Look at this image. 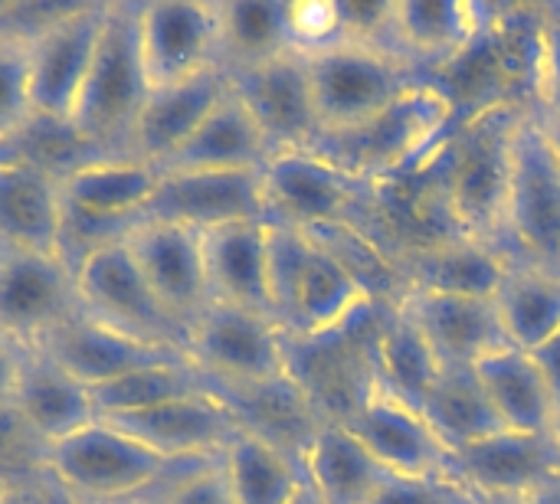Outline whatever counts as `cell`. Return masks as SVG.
<instances>
[{
    "mask_svg": "<svg viewBox=\"0 0 560 504\" xmlns=\"http://www.w3.org/2000/svg\"><path fill=\"white\" fill-rule=\"evenodd\" d=\"M200 239L210 302L269 315V223H226L200 233Z\"/></svg>",
    "mask_w": 560,
    "mask_h": 504,
    "instance_id": "obj_27",
    "label": "cell"
},
{
    "mask_svg": "<svg viewBox=\"0 0 560 504\" xmlns=\"http://www.w3.org/2000/svg\"><path fill=\"white\" fill-rule=\"evenodd\" d=\"M289 504H325V502H322V499L315 495V489L305 482V485H302V492H299V495H295V499H292Z\"/></svg>",
    "mask_w": 560,
    "mask_h": 504,
    "instance_id": "obj_51",
    "label": "cell"
},
{
    "mask_svg": "<svg viewBox=\"0 0 560 504\" xmlns=\"http://www.w3.org/2000/svg\"><path fill=\"white\" fill-rule=\"evenodd\" d=\"M217 20L223 72L295 52L289 39V0H217Z\"/></svg>",
    "mask_w": 560,
    "mask_h": 504,
    "instance_id": "obj_37",
    "label": "cell"
},
{
    "mask_svg": "<svg viewBox=\"0 0 560 504\" xmlns=\"http://www.w3.org/2000/svg\"><path fill=\"white\" fill-rule=\"evenodd\" d=\"M341 426L377 459V466L390 476H430L450 472V453L430 430L427 417L387 394L384 387H371L368 397L341 420Z\"/></svg>",
    "mask_w": 560,
    "mask_h": 504,
    "instance_id": "obj_19",
    "label": "cell"
},
{
    "mask_svg": "<svg viewBox=\"0 0 560 504\" xmlns=\"http://www.w3.org/2000/svg\"><path fill=\"white\" fill-rule=\"evenodd\" d=\"M138 0H108L105 26L66 121V134L89 157H128L135 121L151 95L138 46Z\"/></svg>",
    "mask_w": 560,
    "mask_h": 504,
    "instance_id": "obj_3",
    "label": "cell"
},
{
    "mask_svg": "<svg viewBox=\"0 0 560 504\" xmlns=\"http://www.w3.org/2000/svg\"><path fill=\"white\" fill-rule=\"evenodd\" d=\"M525 499H528V504H560V479L538 485V489L528 492Z\"/></svg>",
    "mask_w": 560,
    "mask_h": 504,
    "instance_id": "obj_49",
    "label": "cell"
},
{
    "mask_svg": "<svg viewBox=\"0 0 560 504\" xmlns=\"http://www.w3.org/2000/svg\"><path fill=\"white\" fill-rule=\"evenodd\" d=\"M184 354L220 387H246L285 377V335L259 312L210 302L187 328Z\"/></svg>",
    "mask_w": 560,
    "mask_h": 504,
    "instance_id": "obj_10",
    "label": "cell"
},
{
    "mask_svg": "<svg viewBox=\"0 0 560 504\" xmlns=\"http://www.w3.org/2000/svg\"><path fill=\"white\" fill-rule=\"evenodd\" d=\"M16 154H23V141H16V144H0V164L10 161V157H16Z\"/></svg>",
    "mask_w": 560,
    "mask_h": 504,
    "instance_id": "obj_53",
    "label": "cell"
},
{
    "mask_svg": "<svg viewBox=\"0 0 560 504\" xmlns=\"http://www.w3.org/2000/svg\"><path fill=\"white\" fill-rule=\"evenodd\" d=\"M499 249L512 262L560 272V171L532 112L515 138Z\"/></svg>",
    "mask_w": 560,
    "mask_h": 504,
    "instance_id": "obj_7",
    "label": "cell"
},
{
    "mask_svg": "<svg viewBox=\"0 0 560 504\" xmlns=\"http://www.w3.org/2000/svg\"><path fill=\"white\" fill-rule=\"evenodd\" d=\"M121 239L161 308L187 331L210 305L200 233L174 223H131Z\"/></svg>",
    "mask_w": 560,
    "mask_h": 504,
    "instance_id": "obj_17",
    "label": "cell"
},
{
    "mask_svg": "<svg viewBox=\"0 0 560 504\" xmlns=\"http://www.w3.org/2000/svg\"><path fill=\"white\" fill-rule=\"evenodd\" d=\"M246 220L269 223L259 171H174L161 174L135 223H174L207 233Z\"/></svg>",
    "mask_w": 560,
    "mask_h": 504,
    "instance_id": "obj_12",
    "label": "cell"
},
{
    "mask_svg": "<svg viewBox=\"0 0 560 504\" xmlns=\"http://www.w3.org/2000/svg\"><path fill=\"white\" fill-rule=\"evenodd\" d=\"M420 413L450 456L505 430L472 367H443Z\"/></svg>",
    "mask_w": 560,
    "mask_h": 504,
    "instance_id": "obj_35",
    "label": "cell"
},
{
    "mask_svg": "<svg viewBox=\"0 0 560 504\" xmlns=\"http://www.w3.org/2000/svg\"><path fill=\"white\" fill-rule=\"evenodd\" d=\"M404 292L459 295V298H495L505 282L512 259L486 239L450 236L427 246H413L394 256Z\"/></svg>",
    "mask_w": 560,
    "mask_h": 504,
    "instance_id": "obj_22",
    "label": "cell"
},
{
    "mask_svg": "<svg viewBox=\"0 0 560 504\" xmlns=\"http://www.w3.org/2000/svg\"><path fill=\"white\" fill-rule=\"evenodd\" d=\"M197 390H207V377L190 364V358H174V361H161V364L131 371V374H125L112 384H102L89 394H92L98 420H115V417L161 407L167 400L190 397Z\"/></svg>",
    "mask_w": 560,
    "mask_h": 504,
    "instance_id": "obj_38",
    "label": "cell"
},
{
    "mask_svg": "<svg viewBox=\"0 0 560 504\" xmlns=\"http://www.w3.org/2000/svg\"><path fill=\"white\" fill-rule=\"evenodd\" d=\"M10 407L46 446L98 420L89 387L72 380L66 371H59L49 358H43L33 348H23L20 380Z\"/></svg>",
    "mask_w": 560,
    "mask_h": 504,
    "instance_id": "obj_29",
    "label": "cell"
},
{
    "mask_svg": "<svg viewBox=\"0 0 560 504\" xmlns=\"http://www.w3.org/2000/svg\"><path fill=\"white\" fill-rule=\"evenodd\" d=\"M532 115H535L538 131H541V138H545V144H548V151H551V157H555L560 171V112L541 105V108H532Z\"/></svg>",
    "mask_w": 560,
    "mask_h": 504,
    "instance_id": "obj_48",
    "label": "cell"
},
{
    "mask_svg": "<svg viewBox=\"0 0 560 504\" xmlns=\"http://www.w3.org/2000/svg\"><path fill=\"white\" fill-rule=\"evenodd\" d=\"M368 504H479V495L466 489L453 472L384 476Z\"/></svg>",
    "mask_w": 560,
    "mask_h": 504,
    "instance_id": "obj_40",
    "label": "cell"
},
{
    "mask_svg": "<svg viewBox=\"0 0 560 504\" xmlns=\"http://www.w3.org/2000/svg\"><path fill=\"white\" fill-rule=\"evenodd\" d=\"M226 75L233 95L246 105L272 154L302 151L318 138L322 125L302 52H282L276 59Z\"/></svg>",
    "mask_w": 560,
    "mask_h": 504,
    "instance_id": "obj_15",
    "label": "cell"
},
{
    "mask_svg": "<svg viewBox=\"0 0 560 504\" xmlns=\"http://www.w3.org/2000/svg\"><path fill=\"white\" fill-rule=\"evenodd\" d=\"M269 141L233 95V89L217 102V108L200 121V128L158 167V174L174 171H262L269 161Z\"/></svg>",
    "mask_w": 560,
    "mask_h": 504,
    "instance_id": "obj_30",
    "label": "cell"
},
{
    "mask_svg": "<svg viewBox=\"0 0 560 504\" xmlns=\"http://www.w3.org/2000/svg\"><path fill=\"white\" fill-rule=\"evenodd\" d=\"M33 351L49 358L59 371H66L72 380H79L89 390L112 384L131 371H141V367H151L161 361H174V358H187L177 348L121 335V331L95 321L82 308L72 318H66L59 328H52Z\"/></svg>",
    "mask_w": 560,
    "mask_h": 504,
    "instance_id": "obj_20",
    "label": "cell"
},
{
    "mask_svg": "<svg viewBox=\"0 0 560 504\" xmlns=\"http://www.w3.org/2000/svg\"><path fill=\"white\" fill-rule=\"evenodd\" d=\"M20 364H23V348L13 344L7 335H0V410L13 403V390L20 380Z\"/></svg>",
    "mask_w": 560,
    "mask_h": 504,
    "instance_id": "obj_45",
    "label": "cell"
},
{
    "mask_svg": "<svg viewBox=\"0 0 560 504\" xmlns=\"http://www.w3.org/2000/svg\"><path fill=\"white\" fill-rule=\"evenodd\" d=\"M138 46L148 85H174L220 66L217 0H144Z\"/></svg>",
    "mask_w": 560,
    "mask_h": 504,
    "instance_id": "obj_13",
    "label": "cell"
},
{
    "mask_svg": "<svg viewBox=\"0 0 560 504\" xmlns=\"http://www.w3.org/2000/svg\"><path fill=\"white\" fill-rule=\"evenodd\" d=\"M479 504H528L525 495H489V499H479Z\"/></svg>",
    "mask_w": 560,
    "mask_h": 504,
    "instance_id": "obj_52",
    "label": "cell"
},
{
    "mask_svg": "<svg viewBox=\"0 0 560 504\" xmlns=\"http://www.w3.org/2000/svg\"><path fill=\"white\" fill-rule=\"evenodd\" d=\"M450 472L479 499L528 495L560 479V446L555 436L499 430L450 456Z\"/></svg>",
    "mask_w": 560,
    "mask_h": 504,
    "instance_id": "obj_21",
    "label": "cell"
},
{
    "mask_svg": "<svg viewBox=\"0 0 560 504\" xmlns=\"http://www.w3.org/2000/svg\"><path fill=\"white\" fill-rule=\"evenodd\" d=\"M220 469L233 504H289L305 485L302 462L249 430L230 439Z\"/></svg>",
    "mask_w": 560,
    "mask_h": 504,
    "instance_id": "obj_34",
    "label": "cell"
},
{
    "mask_svg": "<svg viewBox=\"0 0 560 504\" xmlns=\"http://www.w3.org/2000/svg\"><path fill=\"white\" fill-rule=\"evenodd\" d=\"M492 302L509 344L532 354L560 328V272L512 262Z\"/></svg>",
    "mask_w": 560,
    "mask_h": 504,
    "instance_id": "obj_36",
    "label": "cell"
},
{
    "mask_svg": "<svg viewBox=\"0 0 560 504\" xmlns=\"http://www.w3.org/2000/svg\"><path fill=\"white\" fill-rule=\"evenodd\" d=\"M259 174L269 223L295 230H322L335 223L364 226L361 210H374L371 184L345 174L308 148L269 154Z\"/></svg>",
    "mask_w": 560,
    "mask_h": 504,
    "instance_id": "obj_9",
    "label": "cell"
},
{
    "mask_svg": "<svg viewBox=\"0 0 560 504\" xmlns=\"http://www.w3.org/2000/svg\"><path fill=\"white\" fill-rule=\"evenodd\" d=\"M0 504H30L26 502V489H3L0 492Z\"/></svg>",
    "mask_w": 560,
    "mask_h": 504,
    "instance_id": "obj_50",
    "label": "cell"
},
{
    "mask_svg": "<svg viewBox=\"0 0 560 504\" xmlns=\"http://www.w3.org/2000/svg\"><path fill=\"white\" fill-rule=\"evenodd\" d=\"M0 492H3V489H0Z\"/></svg>",
    "mask_w": 560,
    "mask_h": 504,
    "instance_id": "obj_56",
    "label": "cell"
},
{
    "mask_svg": "<svg viewBox=\"0 0 560 504\" xmlns=\"http://www.w3.org/2000/svg\"><path fill=\"white\" fill-rule=\"evenodd\" d=\"M46 443L13 413L0 410V472H30L33 479L46 469Z\"/></svg>",
    "mask_w": 560,
    "mask_h": 504,
    "instance_id": "obj_43",
    "label": "cell"
},
{
    "mask_svg": "<svg viewBox=\"0 0 560 504\" xmlns=\"http://www.w3.org/2000/svg\"><path fill=\"white\" fill-rule=\"evenodd\" d=\"M26 489V502L30 504H85L79 502L72 492H66L56 479H49L46 472H39L33 482H26L23 485Z\"/></svg>",
    "mask_w": 560,
    "mask_h": 504,
    "instance_id": "obj_47",
    "label": "cell"
},
{
    "mask_svg": "<svg viewBox=\"0 0 560 504\" xmlns=\"http://www.w3.org/2000/svg\"><path fill=\"white\" fill-rule=\"evenodd\" d=\"M397 305L417 321L443 367H472L486 354L512 348L492 298L404 292Z\"/></svg>",
    "mask_w": 560,
    "mask_h": 504,
    "instance_id": "obj_24",
    "label": "cell"
},
{
    "mask_svg": "<svg viewBox=\"0 0 560 504\" xmlns=\"http://www.w3.org/2000/svg\"><path fill=\"white\" fill-rule=\"evenodd\" d=\"M118 504H151V502H144V499H135V502H118Z\"/></svg>",
    "mask_w": 560,
    "mask_h": 504,
    "instance_id": "obj_55",
    "label": "cell"
},
{
    "mask_svg": "<svg viewBox=\"0 0 560 504\" xmlns=\"http://www.w3.org/2000/svg\"><path fill=\"white\" fill-rule=\"evenodd\" d=\"M151 504H233V495L226 489L220 459L217 462H200L190 466L184 472H177L174 479H167L151 499Z\"/></svg>",
    "mask_w": 560,
    "mask_h": 504,
    "instance_id": "obj_42",
    "label": "cell"
},
{
    "mask_svg": "<svg viewBox=\"0 0 560 504\" xmlns=\"http://www.w3.org/2000/svg\"><path fill=\"white\" fill-rule=\"evenodd\" d=\"M305 69L322 131L351 128L423 82L420 69L400 52L361 39H341L328 49L305 52Z\"/></svg>",
    "mask_w": 560,
    "mask_h": 504,
    "instance_id": "obj_5",
    "label": "cell"
},
{
    "mask_svg": "<svg viewBox=\"0 0 560 504\" xmlns=\"http://www.w3.org/2000/svg\"><path fill=\"white\" fill-rule=\"evenodd\" d=\"M505 430L555 436L558 400L528 351L502 348L472 364Z\"/></svg>",
    "mask_w": 560,
    "mask_h": 504,
    "instance_id": "obj_31",
    "label": "cell"
},
{
    "mask_svg": "<svg viewBox=\"0 0 560 504\" xmlns=\"http://www.w3.org/2000/svg\"><path fill=\"white\" fill-rule=\"evenodd\" d=\"M302 472L325 504H368L384 476H390L341 423L318 430L302 456Z\"/></svg>",
    "mask_w": 560,
    "mask_h": 504,
    "instance_id": "obj_33",
    "label": "cell"
},
{
    "mask_svg": "<svg viewBox=\"0 0 560 504\" xmlns=\"http://www.w3.org/2000/svg\"><path fill=\"white\" fill-rule=\"evenodd\" d=\"M158 180V167L135 157H85L62 171V249L75 243V236H89L85 253L121 239L154 197Z\"/></svg>",
    "mask_w": 560,
    "mask_h": 504,
    "instance_id": "obj_6",
    "label": "cell"
},
{
    "mask_svg": "<svg viewBox=\"0 0 560 504\" xmlns=\"http://www.w3.org/2000/svg\"><path fill=\"white\" fill-rule=\"evenodd\" d=\"M0 253L62 256L59 171L26 151L0 164Z\"/></svg>",
    "mask_w": 560,
    "mask_h": 504,
    "instance_id": "obj_23",
    "label": "cell"
},
{
    "mask_svg": "<svg viewBox=\"0 0 560 504\" xmlns=\"http://www.w3.org/2000/svg\"><path fill=\"white\" fill-rule=\"evenodd\" d=\"M532 358H535V364L541 367V374H545V380H548L555 400L560 403V328L541 344V348L532 351Z\"/></svg>",
    "mask_w": 560,
    "mask_h": 504,
    "instance_id": "obj_46",
    "label": "cell"
},
{
    "mask_svg": "<svg viewBox=\"0 0 560 504\" xmlns=\"http://www.w3.org/2000/svg\"><path fill=\"white\" fill-rule=\"evenodd\" d=\"M555 439H558V446H560V403H558V420H555Z\"/></svg>",
    "mask_w": 560,
    "mask_h": 504,
    "instance_id": "obj_54",
    "label": "cell"
},
{
    "mask_svg": "<svg viewBox=\"0 0 560 504\" xmlns=\"http://www.w3.org/2000/svg\"><path fill=\"white\" fill-rule=\"evenodd\" d=\"M456 121L459 108L450 92L423 79L410 85L400 98L384 105L377 115L351 128L318 131L308 151L374 187L417 171L430 154L440 151Z\"/></svg>",
    "mask_w": 560,
    "mask_h": 504,
    "instance_id": "obj_1",
    "label": "cell"
},
{
    "mask_svg": "<svg viewBox=\"0 0 560 504\" xmlns=\"http://www.w3.org/2000/svg\"><path fill=\"white\" fill-rule=\"evenodd\" d=\"M108 3H62L26 36L30 102L36 121L66 131L85 72L92 66Z\"/></svg>",
    "mask_w": 560,
    "mask_h": 504,
    "instance_id": "obj_8",
    "label": "cell"
},
{
    "mask_svg": "<svg viewBox=\"0 0 560 504\" xmlns=\"http://www.w3.org/2000/svg\"><path fill=\"white\" fill-rule=\"evenodd\" d=\"M26 36L0 26V144H16L36 125L30 102Z\"/></svg>",
    "mask_w": 560,
    "mask_h": 504,
    "instance_id": "obj_39",
    "label": "cell"
},
{
    "mask_svg": "<svg viewBox=\"0 0 560 504\" xmlns=\"http://www.w3.org/2000/svg\"><path fill=\"white\" fill-rule=\"evenodd\" d=\"M371 308H377L371 292L312 236L308 262L299 276L279 328L289 338H325L354 325Z\"/></svg>",
    "mask_w": 560,
    "mask_h": 504,
    "instance_id": "obj_26",
    "label": "cell"
},
{
    "mask_svg": "<svg viewBox=\"0 0 560 504\" xmlns=\"http://www.w3.org/2000/svg\"><path fill=\"white\" fill-rule=\"evenodd\" d=\"M210 390L233 410L243 430L269 439L272 446L285 449L302 462L305 449L325 426L315 403L305 397V390L285 374L266 384H246V387H220L210 384Z\"/></svg>",
    "mask_w": 560,
    "mask_h": 504,
    "instance_id": "obj_28",
    "label": "cell"
},
{
    "mask_svg": "<svg viewBox=\"0 0 560 504\" xmlns=\"http://www.w3.org/2000/svg\"><path fill=\"white\" fill-rule=\"evenodd\" d=\"M75 292L79 308L95 321L138 341L184 351L187 331L161 308L125 239H108L75 262Z\"/></svg>",
    "mask_w": 560,
    "mask_h": 504,
    "instance_id": "obj_11",
    "label": "cell"
},
{
    "mask_svg": "<svg viewBox=\"0 0 560 504\" xmlns=\"http://www.w3.org/2000/svg\"><path fill=\"white\" fill-rule=\"evenodd\" d=\"M371 361H374V384L417 410L423 407L430 387L443 371L430 341L400 305H384L377 312Z\"/></svg>",
    "mask_w": 560,
    "mask_h": 504,
    "instance_id": "obj_32",
    "label": "cell"
},
{
    "mask_svg": "<svg viewBox=\"0 0 560 504\" xmlns=\"http://www.w3.org/2000/svg\"><path fill=\"white\" fill-rule=\"evenodd\" d=\"M528 108L489 105L456 121L436 151L446 210L459 236L499 246L502 216L512 184L515 138Z\"/></svg>",
    "mask_w": 560,
    "mask_h": 504,
    "instance_id": "obj_2",
    "label": "cell"
},
{
    "mask_svg": "<svg viewBox=\"0 0 560 504\" xmlns=\"http://www.w3.org/2000/svg\"><path fill=\"white\" fill-rule=\"evenodd\" d=\"M200 462H167L118 426L95 420L46 449V476L85 504L151 499L167 479Z\"/></svg>",
    "mask_w": 560,
    "mask_h": 504,
    "instance_id": "obj_4",
    "label": "cell"
},
{
    "mask_svg": "<svg viewBox=\"0 0 560 504\" xmlns=\"http://www.w3.org/2000/svg\"><path fill=\"white\" fill-rule=\"evenodd\" d=\"M489 13L492 3L472 0H390L387 46L433 79L469 52Z\"/></svg>",
    "mask_w": 560,
    "mask_h": 504,
    "instance_id": "obj_18",
    "label": "cell"
},
{
    "mask_svg": "<svg viewBox=\"0 0 560 504\" xmlns=\"http://www.w3.org/2000/svg\"><path fill=\"white\" fill-rule=\"evenodd\" d=\"M230 92V75L213 66L200 75H190L174 85L151 89L131 141H128V157L144 161L151 167H161L197 128L200 121L217 108V102Z\"/></svg>",
    "mask_w": 560,
    "mask_h": 504,
    "instance_id": "obj_25",
    "label": "cell"
},
{
    "mask_svg": "<svg viewBox=\"0 0 560 504\" xmlns=\"http://www.w3.org/2000/svg\"><path fill=\"white\" fill-rule=\"evenodd\" d=\"M289 39L295 52H318L348 39L345 3L335 0H289Z\"/></svg>",
    "mask_w": 560,
    "mask_h": 504,
    "instance_id": "obj_41",
    "label": "cell"
},
{
    "mask_svg": "<svg viewBox=\"0 0 560 504\" xmlns=\"http://www.w3.org/2000/svg\"><path fill=\"white\" fill-rule=\"evenodd\" d=\"M75 312V269L62 256L0 253V335L36 348Z\"/></svg>",
    "mask_w": 560,
    "mask_h": 504,
    "instance_id": "obj_14",
    "label": "cell"
},
{
    "mask_svg": "<svg viewBox=\"0 0 560 504\" xmlns=\"http://www.w3.org/2000/svg\"><path fill=\"white\" fill-rule=\"evenodd\" d=\"M167 462H217L243 430L233 410L210 390H197L161 407L105 420Z\"/></svg>",
    "mask_w": 560,
    "mask_h": 504,
    "instance_id": "obj_16",
    "label": "cell"
},
{
    "mask_svg": "<svg viewBox=\"0 0 560 504\" xmlns=\"http://www.w3.org/2000/svg\"><path fill=\"white\" fill-rule=\"evenodd\" d=\"M541 7H545V36H548L541 105L545 108H558L560 112V0L558 3H541Z\"/></svg>",
    "mask_w": 560,
    "mask_h": 504,
    "instance_id": "obj_44",
    "label": "cell"
}]
</instances>
